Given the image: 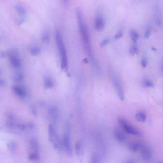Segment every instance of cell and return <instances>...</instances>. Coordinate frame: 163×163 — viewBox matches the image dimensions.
Wrapping results in <instances>:
<instances>
[{"instance_id": "16", "label": "cell", "mask_w": 163, "mask_h": 163, "mask_svg": "<svg viewBox=\"0 0 163 163\" xmlns=\"http://www.w3.org/2000/svg\"><path fill=\"white\" fill-rule=\"evenodd\" d=\"M48 139L50 142L51 143L53 139L56 134L53 126L51 124H49L48 127Z\"/></svg>"}, {"instance_id": "20", "label": "cell", "mask_w": 163, "mask_h": 163, "mask_svg": "<svg viewBox=\"0 0 163 163\" xmlns=\"http://www.w3.org/2000/svg\"><path fill=\"white\" fill-rule=\"evenodd\" d=\"M5 115L7 120L14 121H17V118L15 114L10 112H6Z\"/></svg>"}, {"instance_id": "28", "label": "cell", "mask_w": 163, "mask_h": 163, "mask_svg": "<svg viewBox=\"0 0 163 163\" xmlns=\"http://www.w3.org/2000/svg\"><path fill=\"white\" fill-rule=\"evenodd\" d=\"M42 41L43 42L47 44L50 42L49 36L47 33L46 32L43 35Z\"/></svg>"}, {"instance_id": "24", "label": "cell", "mask_w": 163, "mask_h": 163, "mask_svg": "<svg viewBox=\"0 0 163 163\" xmlns=\"http://www.w3.org/2000/svg\"><path fill=\"white\" fill-rule=\"evenodd\" d=\"M53 86V83L51 79L47 78L45 79V86L46 88H50Z\"/></svg>"}, {"instance_id": "34", "label": "cell", "mask_w": 163, "mask_h": 163, "mask_svg": "<svg viewBox=\"0 0 163 163\" xmlns=\"http://www.w3.org/2000/svg\"><path fill=\"white\" fill-rule=\"evenodd\" d=\"M151 34L150 30L149 29H148L145 32L144 37L146 38H148L150 36Z\"/></svg>"}, {"instance_id": "30", "label": "cell", "mask_w": 163, "mask_h": 163, "mask_svg": "<svg viewBox=\"0 0 163 163\" xmlns=\"http://www.w3.org/2000/svg\"><path fill=\"white\" fill-rule=\"evenodd\" d=\"M26 126H27V129L31 131L34 130L35 128V125L33 122L28 123Z\"/></svg>"}, {"instance_id": "1", "label": "cell", "mask_w": 163, "mask_h": 163, "mask_svg": "<svg viewBox=\"0 0 163 163\" xmlns=\"http://www.w3.org/2000/svg\"><path fill=\"white\" fill-rule=\"evenodd\" d=\"M76 14L79 30H80L83 40L84 41L85 45L87 50L90 52L91 48L89 43V34L86 25L83 21L82 12L80 8H77Z\"/></svg>"}, {"instance_id": "4", "label": "cell", "mask_w": 163, "mask_h": 163, "mask_svg": "<svg viewBox=\"0 0 163 163\" xmlns=\"http://www.w3.org/2000/svg\"><path fill=\"white\" fill-rule=\"evenodd\" d=\"M9 56L10 62L13 67L16 68H20L21 67V64L20 59L18 57V52L15 49H12L9 53Z\"/></svg>"}, {"instance_id": "36", "label": "cell", "mask_w": 163, "mask_h": 163, "mask_svg": "<svg viewBox=\"0 0 163 163\" xmlns=\"http://www.w3.org/2000/svg\"><path fill=\"white\" fill-rule=\"evenodd\" d=\"M122 33L121 32H119L115 35V38L116 39L120 38L122 37Z\"/></svg>"}, {"instance_id": "25", "label": "cell", "mask_w": 163, "mask_h": 163, "mask_svg": "<svg viewBox=\"0 0 163 163\" xmlns=\"http://www.w3.org/2000/svg\"><path fill=\"white\" fill-rule=\"evenodd\" d=\"M31 54L33 56L38 55L41 52L40 48L38 47H34L30 50Z\"/></svg>"}, {"instance_id": "41", "label": "cell", "mask_w": 163, "mask_h": 163, "mask_svg": "<svg viewBox=\"0 0 163 163\" xmlns=\"http://www.w3.org/2000/svg\"><path fill=\"white\" fill-rule=\"evenodd\" d=\"M134 162V161L132 160H129L128 162H127L129 163H133Z\"/></svg>"}, {"instance_id": "40", "label": "cell", "mask_w": 163, "mask_h": 163, "mask_svg": "<svg viewBox=\"0 0 163 163\" xmlns=\"http://www.w3.org/2000/svg\"><path fill=\"white\" fill-rule=\"evenodd\" d=\"M83 62H84L85 63H87L88 62V61L87 59L86 58L83 60Z\"/></svg>"}, {"instance_id": "44", "label": "cell", "mask_w": 163, "mask_h": 163, "mask_svg": "<svg viewBox=\"0 0 163 163\" xmlns=\"http://www.w3.org/2000/svg\"><path fill=\"white\" fill-rule=\"evenodd\" d=\"M162 72H163V69H162Z\"/></svg>"}, {"instance_id": "33", "label": "cell", "mask_w": 163, "mask_h": 163, "mask_svg": "<svg viewBox=\"0 0 163 163\" xmlns=\"http://www.w3.org/2000/svg\"><path fill=\"white\" fill-rule=\"evenodd\" d=\"M145 86L148 87H153L154 86L153 83L150 81L146 82L145 83Z\"/></svg>"}, {"instance_id": "22", "label": "cell", "mask_w": 163, "mask_h": 163, "mask_svg": "<svg viewBox=\"0 0 163 163\" xmlns=\"http://www.w3.org/2000/svg\"><path fill=\"white\" fill-rule=\"evenodd\" d=\"M17 124L16 121L8 120H7L6 123L7 127L10 129H13L17 127Z\"/></svg>"}, {"instance_id": "37", "label": "cell", "mask_w": 163, "mask_h": 163, "mask_svg": "<svg viewBox=\"0 0 163 163\" xmlns=\"http://www.w3.org/2000/svg\"><path fill=\"white\" fill-rule=\"evenodd\" d=\"M109 40L107 39H105L101 43V45L102 46H105L108 43Z\"/></svg>"}, {"instance_id": "2", "label": "cell", "mask_w": 163, "mask_h": 163, "mask_svg": "<svg viewBox=\"0 0 163 163\" xmlns=\"http://www.w3.org/2000/svg\"><path fill=\"white\" fill-rule=\"evenodd\" d=\"M56 39L59 48L61 61V68L63 69L67 70L68 61L67 53L62 38L58 30H57L56 32Z\"/></svg>"}, {"instance_id": "27", "label": "cell", "mask_w": 163, "mask_h": 163, "mask_svg": "<svg viewBox=\"0 0 163 163\" xmlns=\"http://www.w3.org/2000/svg\"><path fill=\"white\" fill-rule=\"evenodd\" d=\"M76 151L77 156L80 155L81 150V143L80 142H77L76 144Z\"/></svg>"}, {"instance_id": "43", "label": "cell", "mask_w": 163, "mask_h": 163, "mask_svg": "<svg viewBox=\"0 0 163 163\" xmlns=\"http://www.w3.org/2000/svg\"><path fill=\"white\" fill-rule=\"evenodd\" d=\"M65 3H67L68 1V0H63Z\"/></svg>"}, {"instance_id": "19", "label": "cell", "mask_w": 163, "mask_h": 163, "mask_svg": "<svg viewBox=\"0 0 163 163\" xmlns=\"http://www.w3.org/2000/svg\"><path fill=\"white\" fill-rule=\"evenodd\" d=\"M130 34L132 41L134 42H137L139 37V35L138 33L135 31L131 30H130Z\"/></svg>"}, {"instance_id": "12", "label": "cell", "mask_w": 163, "mask_h": 163, "mask_svg": "<svg viewBox=\"0 0 163 163\" xmlns=\"http://www.w3.org/2000/svg\"><path fill=\"white\" fill-rule=\"evenodd\" d=\"M144 145L143 144L137 143H129L128 146L130 150L133 152H137L141 150Z\"/></svg>"}, {"instance_id": "13", "label": "cell", "mask_w": 163, "mask_h": 163, "mask_svg": "<svg viewBox=\"0 0 163 163\" xmlns=\"http://www.w3.org/2000/svg\"><path fill=\"white\" fill-rule=\"evenodd\" d=\"M114 83L119 97L121 100H124V95L121 85L117 81L114 82Z\"/></svg>"}, {"instance_id": "21", "label": "cell", "mask_w": 163, "mask_h": 163, "mask_svg": "<svg viewBox=\"0 0 163 163\" xmlns=\"http://www.w3.org/2000/svg\"><path fill=\"white\" fill-rule=\"evenodd\" d=\"M14 8L20 14L24 15L26 14V10L23 7L20 5H16L15 6Z\"/></svg>"}, {"instance_id": "39", "label": "cell", "mask_w": 163, "mask_h": 163, "mask_svg": "<svg viewBox=\"0 0 163 163\" xmlns=\"http://www.w3.org/2000/svg\"><path fill=\"white\" fill-rule=\"evenodd\" d=\"M39 104L41 105L44 106L46 105V103L44 101H39Z\"/></svg>"}, {"instance_id": "5", "label": "cell", "mask_w": 163, "mask_h": 163, "mask_svg": "<svg viewBox=\"0 0 163 163\" xmlns=\"http://www.w3.org/2000/svg\"><path fill=\"white\" fill-rule=\"evenodd\" d=\"M49 114L51 119L56 124L60 122V112L58 108L56 107H52L49 110Z\"/></svg>"}, {"instance_id": "17", "label": "cell", "mask_w": 163, "mask_h": 163, "mask_svg": "<svg viewBox=\"0 0 163 163\" xmlns=\"http://www.w3.org/2000/svg\"><path fill=\"white\" fill-rule=\"evenodd\" d=\"M136 119L139 122H144L146 121V117L145 114L142 112L136 113L135 115Z\"/></svg>"}, {"instance_id": "23", "label": "cell", "mask_w": 163, "mask_h": 163, "mask_svg": "<svg viewBox=\"0 0 163 163\" xmlns=\"http://www.w3.org/2000/svg\"><path fill=\"white\" fill-rule=\"evenodd\" d=\"M23 75L20 73L15 74L13 77V80L16 82H20L23 81Z\"/></svg>"}, {"instance_id": "38", "label": "cell", "mask_w": 163, "mask_h": 163, "mask_svg": "<svg viewBox=\"0 0 163 163\" xmlns=\"http://www.w3.org/2000/svg\"><path fill=\"white\" fill-rule=\"evenodd\" d=\"M24 21L25 19L24 18H21L18 22V23L19 25H21L24 23Z\"/></svg>"}, {"instance_id": "11", "label": "cell", "mask_w": 163, "mask_h": 163, "mask_svg": "<svg viewBox=\"0 0 163 163\" xmlns=\"http://www.w3.org/2000/svg\"><path fill=\"white\" fill-rule=\"evenodd\" d=\"M54 149L58 152H61L62 149L61 143L60 140L57 134L55 135L51 142Z\"/></svg>"}, {"instance_id": "42", "label": "cell", "mask_w": 163, "mask_h": 163, "mask_svg": "<svg viewBox=\"0 0 163 163\" xmlns=\"http://www.w3.org/2000/svg\"><path fill=\"white\" fill-rule=\"evenodd\" d=\"M152 49L154 51H156V48H154L153 47H152Z\"/></svg>"}, {"instance_id": "6", "label": "cell", "mask_w": 163, "mask_h": 163, "mask_svg": "<svg viewBox=\"0 0 163 163\" xmlns=\"http://www.w3.org/2000/svg\"><path fill=\"white\" fill-rule=\"evenodd\" d=\"M70 132L65 131L64 138V144L66 153L69 156H72V150L70 142Z\"/></svg>"}, {"instance_id": "26", "label": "cell", "mask_w": 163, "mask_h": 163, "mask_svg": "<svg viewBox=\"0 0 163 163\" xmlns=\"http://www.w3.org/2000/svg\"><path fill=\"white\" fill-rule=\"evenodd\" d=\"M129 54L132 56L135 54H138L139 51L138 48L135 46H132L131 47L129 50Z\"/></svg>"}, {"instance_id": "29", "label": "cell", "mask_w": 163, "mask_h": 163, "mask_svg": "<svg viewBox=\"0 0 163 163\" xmlns=\"http://www.w3.org/2000/svg\"><path fill=\"white\" fill-rule=\"evenodd\" d=\"M17 127L20 130L24 131L27 129V126L23 123H19L17 125Z\"/></svg>"}, {"instance_id": "10", "label": "cell", "mask_w": 163, "mask_h": 163, "mask_svg": "<svg viewBox=\"0 0 163 163\" xmlns=\"http://www.w3.org/2000/svg\"><path fill=\"white\" fill-rule=\"evenodd\" d=\"M114 134L116 139L119 142H124L126 139V136L125 134L118 128H116L114 130Z\"/></svg>"}, {"instance_id": "31", "label": "cell", "mask_w": 163, "mask_h": 163, "mask_svg": "<svg viewBox=\"0 0 163 163\" xmlns=\"http://www.w3.org/2000/svg\"><path fill=\"white\" fill-rule=\"evenodd\" d=\"M30 108L33 114V115L34 116H37V109L34 107V106L33 105H30Z\"/></svg>"}, {"instance_id": "8", "label": "cell", "mask_w": 163, "mask_h": 163, "mask_svg": "<svg viewBox=\"0 0 163 163\" xmlns=\"http://www.w3.org/2000/svg\"><path fill=\"white\" fill-rule=\"evenodd\" d=\"M141 151L142 157L143 160L148 161L151 159L152 156V151L150 148L144 146Z\"/></svg>"}, {"instance_id": "32", "label": "cell", "mask_w": 163, "mask_h": 163, "mask_svg": "<svg viewBox=\"0 0 163 163\" xmlns=\"http://www.w3.org/2000/svg\"><path fill=\"white\" fill-rule=\"evenodd\" d=\"M91 162L92 163H97L99 162V158L96 155H94L91 158Z\"/></svg>"}, {"instance_id": "7", "label": "cell", "mask_w": 163, "mask_h": 163, "mask_svg": "<svg viewBox=\"0 0 163 163\" xmlns=\"http://www.w3.org/2000/svg\"><path fill=\"white\" fill-rule=\"evenodd\" d=\"M12 89L15 93L22 99H25L27 96V91L23 87L14 86H12Z\"/></svg>"}, {"instance_id": "3", "label": "cell", "mask_w": 163, "mask_h": 163, "mask_svg": "<svg viewBox=\"0 0 163 163\" xmlns=\"http://www.w3.org/2000/svg\"><path fill=\"white\" fill-rule=\"evenodd\" d=\"M118 121L121 127L127 133L138 136H141V134L138 130L131 126L124 118H118Z\"/></svg>"}, {"instance_id": "35", "label": "cell", "mask_w": 163, "mask_h": 163, "mask_svg": "<svg viewBox=\"0 0 163 163\" xmlns=\"http://www.w3.org/2000/svg\"><path fill=\"white\" fill-rule=\"evenodd\" d=\"M141 64L143 67L144 68L146 67L147 64V61L145 59H143L141 61Z\"/></svg>"}, {"instance_id": "15", "label": "cell", "mask_w": 163, "mask_h": 163, "mask_svg": "<svg viewBox=\"0 0 163 163\" xmlns=\"http://www.w3.org/2000/svg\"><path fill=\"white\" fill-rule=\"evenodd\" d=\"M7 146L9 151L12 153H15L17 151V145L14 141L11 140L8 142Z\"/></svg>"}, {"instance_id": "14", "label": "cell", "mask_w": 163, "mask_h": 163, "mask_svg": "<svg viewBox=\"0 0 163 163\" xmlns=\"http://www.w3.org/2000/svg\"><path fill=\"white\" fill-rule=\"evenodd\" d=\"M30 144L34 152L39 153V146L37 140L35 138H31L30 140Z\"/></svg>"}, {"instance_id": "9", "label": "cell", "mask_w": 163, "mask_h": 163, "mask_svg": "<svg viewBox=\"0 0 163 163\" xmlns=\"http://www.w3.org/2000/svg\"><path fill=\"white\" fill-rule=\"evenodd\" d=\"M95 24V28L98 31H102L104 28L105 23L102 16L100 15H97L96 18Z\"/></svg>"}, {"instance_id": "18", "label": "cell", "mask_w": 163, "mask_h": 163, "mask_svg": "<svg viewBox=\"0 0 163 163\" xmlns=\"http://www.w3.org/2000/svg\"><path fill=\"white\" fill-rule=\"evenodd\" d=\"M29 159L30 161L36 162L39 160L40 156L39 153L34 152L30 154L29 157Z\"/></svg>"}]
</instances>
